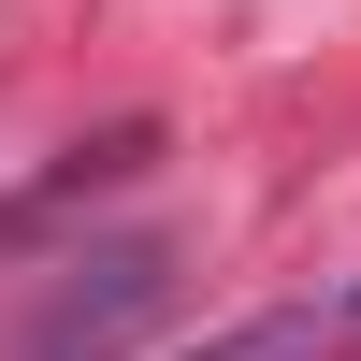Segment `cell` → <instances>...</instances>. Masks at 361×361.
I'll list each match as a JSON object with an SVG mask.
<instances>
[{
	"label": "cell",
	"mask_w": 361,
	"mask_h": 361,
	"mask_svg": "<svg viewBox=\"0 0 361 361\" xmlns=\"http://www.w3.org/2000/svg\"><path fill=\"white\" fill-rule=\"evenodd\" d=\"M159 361H361V333H347V289H289V304H246Z\"/></svg>",
	"instance_id": "6da1fadb"
},
{
	"label": "cell",
	"mask_w": 361,
	"mask_h": 361,
	"mask_svg": "<svg viewBox=\"0 0 361 361\" xmlns=\"http://www.w3.org/2000/svg\"><path fill=\"white\" fill-rule=\"evenodd\" d=\"M333 289H347V333H361V275H333Z\"/></svg>",
	"instance_id": "7a4b0ae2"
}]
</instances>
